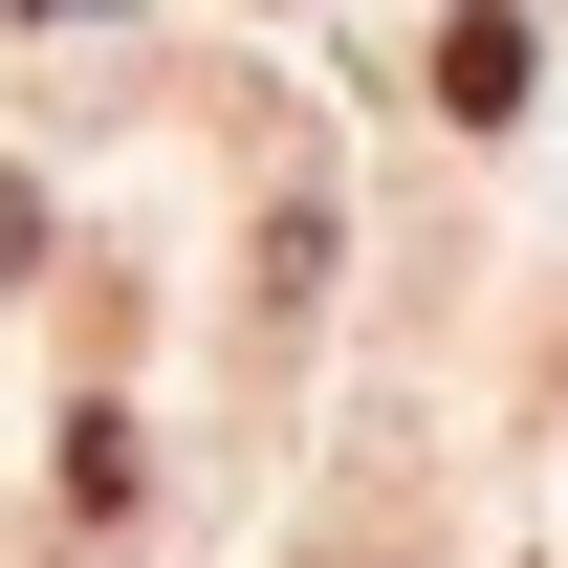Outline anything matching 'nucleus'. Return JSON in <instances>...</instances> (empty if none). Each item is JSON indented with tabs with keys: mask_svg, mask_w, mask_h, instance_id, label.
I'll list each match as a JSON object with an SVG mask.
<instances>
[{
	"mask_svg": "<svg viewBox=\"0 0 568 568\" xmlns=\"http://www.w3.org/2000/svg\"><path fill=\"white\" fill-rule=\"evenodd\" d=\"M437 110H459V132L525 110V0H459V22H437Z\"/></svg>",
	"mask_w": 568,
	"mask_h": 568,
	"instance_id": "obj_1",
	"label": "nucleus"
},
{
	"mask_svg": "<svg viewBox=\"0 0 568 568\" xmlns=\"http://www.w3.org/2000/svg\"><path fill=\"white\" fill-rule=\"evenodd\" d=\"M67 503H88V525H132V416H110V394L67 416Z\"/></svg>",
	"mask_w": 568,
	"mask_h": 568,
	"instance_id": "obj_2",
	"label": "nucleus"
},
{
	"mask_svg": "<svg viewBox=\"0 0 568 568\" xmlns=\"http://www.w3.org/2000/svg\"><path fill=\"white\" fill-rule=\"evenodd\" d=\"M22 263H44V197H22V175H0V284H22Z\"/></svg>",
	"mask_w": 568,
	"mask_h": 568,
	"instance_id": "obj_3",
	"label": "nucleus"
}]
</instances>
